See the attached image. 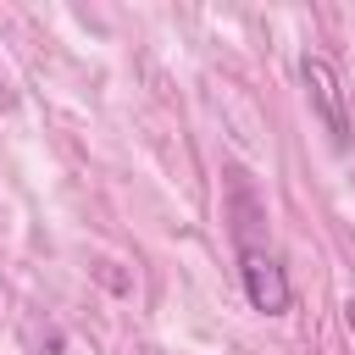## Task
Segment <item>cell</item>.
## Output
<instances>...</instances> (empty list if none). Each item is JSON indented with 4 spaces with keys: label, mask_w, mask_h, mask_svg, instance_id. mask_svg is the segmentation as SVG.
Listing matches in <instances>:
<instances>
[{
    "label": "cell",
    "mask_w": 355,
    "mask_h": 355,
    "mask_svg": "<svg viewBox=\"0 0 355 355\" xmlns=\"http://www.w3.org/2000/svg\"><path fill=\"white\" fill-rule=\"evenodd\" d=\"M344 316H349V333H355V300H349V305H344Z\"/></svg>",
    "instance_id": "3957f363"
},
{
    "label": "cell",
    "mask_w": 355,
    "mask_h": 355,
    "mask_svg": "<svg viewBox=\"0 0 355 355\" xmlns=\"http://www.w3.org/2000/svg\"><path fill=\"white\" fill-rule=\"evenodd\" d=\"M300 83H305L311 111L322 116V128H327L333 144L344 150V144L355 139V122H349V105H344V78H338V67H333L327 55H305V61H300Z\"/></svg>",
    "instance_id": "6da1fadb"
},
{
    "label": "cell",
    "mask_w": 355,
    "mask_h": 355,
    "mask_svg": "<svg viewBox=\"0 0 355 355\" xmlns=\"http://www.w3.org/2000/svg\"><path fill=\"white\" fill-rule=\"evenodd\" d=\"M239 272H244V294H250V305L261 311V316H283L288 311V272L277 266V255L272 250H261V244H244L239 250Z\"/></svg>",
    "instance_id": "7a4b0ae2"
}]
</instances>
